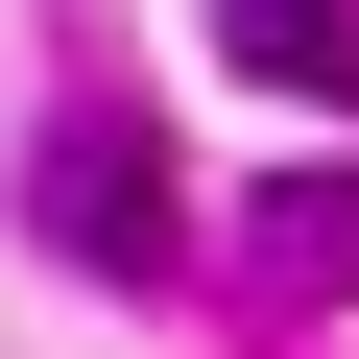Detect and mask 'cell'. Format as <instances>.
I'll return each instance as SVG.
<instances>
[{"label": "cell", "mask_w": 359, "mask_h": 359, "mask_svg": "<svg viewBox=\"0 0 359 359\" xmlns=\"http://www.w3.org/2000/svg\"><path fill=\"white\" fill-rule=\"evenodd\" d=\"M216 48L264 96H359V0H216Z\"/></svg>", "instance_id": "2"}, {"label": "cell", "mask_w": 359, "mask_h": 359, "mask_svg": "<svg viewBox=\"0 0 359 359\" xmlns=\"http://www.w3.org/2000/svg\"><path fill=\"white\" fill-rule=\"evenodd\" d=\"M264 216V287L311 311V287H359V168H287V192H240Z\"/></svg>", "instance_id": "3"}, {"label": "cell", "mask_w": 359, "mask_h": 359, "mask_svg": "<svg viewBox=\"0 0 359 359\" xmlns=\"http://www.w3.org/2000/svg\"><path fill=\"white\" fill-rule=\"evenodd\" d=\"M25 216L96 264V287H168V264H192V192H168V144L96 96V120H48V168H25Z\"/></svg>", "instance_id": "1"}]
</instances>
